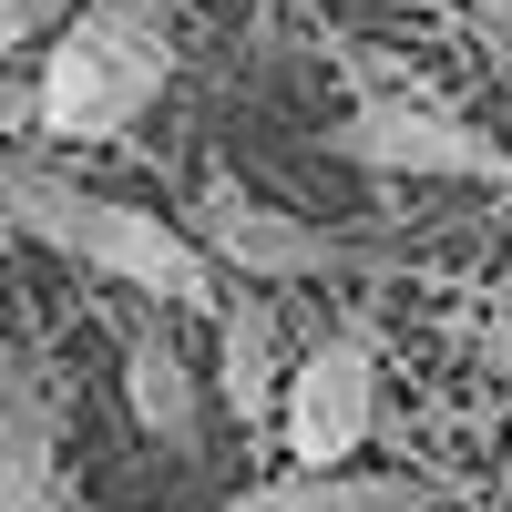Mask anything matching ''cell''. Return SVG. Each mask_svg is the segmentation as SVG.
Masks as SVG:
<instances>
[{"label":"cell","instance_id":"obj_1","mask_svg":"<svg viewBox=\"0 0 512 512\" xmlns=\"http://www.w3.org/2000/svg\"><path fill=\"white\" fill-rule=\"evenodd\" d=\"M175 82V41H164L154 0H82L52 31V52L31 72V134L52 144H113L164 103Z\"/></svg>","mask_w":512,"mask_h":512},{"label":"cell","instance_id":"obj_2","mask_svg":"<svg viewBox=\"0 0 512 512\" xmlns=\"http://www.w3.org/2000/svg\"><path fill=\"white\" fill-rule=\"evenodd\" d=\"M328 154L359 164V175H492L502 185V144L482 123H461L431 93H369L328 123Z\"/></svg>","mask_w":512,"mask_h":512},{"label":"cell","instance_id":"obj_3","mask_svg":"<svg viewBox=\"0 0 512 512\" xmlns=\"http://www.w3.org/2000/svg\"><path fill=\"white\" fill-rule=\"evenodd\" d=\"M72 267H93V277H113V287H134L144 308H226L216 256L195 246V226H185V216H164V205L93 195V226H82Z\"/></svg>","mask_w":512,"mask_h":512},{"label":"cell","instance_id":"obj_4","mask_svg":"<svg viewBox=\"0 0 512 512\" xmlns=\"http://www.w3.org/2000/svg\"><path fill=\"white\" fill-rule=\"evenodd\" d=\"M277 431H287V451L308 461V472H349V451L379 431V349L359 328H308Z\"/></svg>","mask_w":512,"mask_h":512},{"label":"cell","instance_id":"obj_5","mask_svg":"<svg viewBox=\"0 0 512 512\" xmlns=\"http://www.w3.org/2000/svg\"><path fill=\"white\" fill-rule=\"evenodd\" d=\"M185 226H195L205 256H216V277H246V287H297V277H328L338 267V236L328 226L287 216V205H267V195H246L236 175H205L195 205H185Z\"/></svg>","mask_w":512,"mask_h":512},{"label":"cell","instance_id":"obj_6","mask_svg":"<svg viewBox=\"0 0 512 512\" xmlns=\"http://www.w3.org/2000/svg\"><path fill=\"white\" fill-rule=\"evenodd\" d=\"M123 410H134V431H144L164 461H195V441H205V390H195V359L175 349V328H164V318H134V328H123Z\"/></svg>","mask_w":512,"mask_h":512},{"label":"cell","instance_id":"obj_7","mask_svg":"<svg viewBox=\"0 0 512 512\" xmlns=\"http://www.w3.org/2000/svg\"><path fill=\"white\" fill-rule=\"evenodd\" d=\"M287 379H297V359H287V318L267 308V287L226 297L216 308V390H226V410L256 431L267 410H287Z\"/></svg>","mask_w":512,"mask_h":512},{"label":"cell","instance_id":"obj_8","mask_svg":"<svg viewBox=\"0 0 512 512\" xmlns=\"http://www.w3.org/2000/svg\"><path fill=\"white\" fill-rule=\"evenodd\" d=\"M0 205H11V226H21L31 246H52V256H72V246H82V226H93V195H82L72 175H52L31 144L0 164Z\"/></svg>","mask_w":512,"mask_h":512},{"label":"cell","instance_id":"obj_9","mask_svg":"<svg viewBox=\"0 0 512 512\" xmlns=\"http://www.w3.org/2000/svg\"><path fill=\"white\" fill-rule=\"evenodd\" d=\"M226 512H420V482L400 472H297V482H256Z\"/></svg>","mask_w":512,"mask_h":512},{"label":"cell","instance_id":"obj_10","mask_svg":"<svg viewBox=\"0 0 512 512\" xmlns=\"http://www.w3.org/2000/svg\"><path fill=\"white\" fill-rule=\"evenodd\" d=\"M52 21H72L62 0H0V41H41Z\"/></svg>","mask_w":512,"mask_h":512},{"label":"cell","instance_id":"obj_11","mask_svg":"<svg viewBox=\"0 0 512 512\" xmlns=\"http://www.w3.org/2000/svg\"><path fill=\"white\" fill-rule=\"evenodd\" d=\"M0 512H62V492H52V502H0Z\"/></svg>","mask_w":512,"mask_h":512},{"label":"cell","instance_id":"obj_12","mask_svg":"<svg viewBox=\"0 0 512 512\" xmlns=\"http://www.w3.org/2000/svg\"><path fill=\"white\" fill-rule=\"evenodd\" d=\"M502 41H512V0H502Z\"/></svg>","mask_w":512,"mask_h":512},{"label":"cell","instance_id":"obj_13","mask_svg":"<svg viewBox=\"0 0 512 512\" xmlns=\"http://www.w3.org/2000/svg\"><path fill=\"white\" fill-rule=\"evenodd\" d=\"M492 11H502V0H492Z\"/></svg>","mask_w":512,"mask_h":512}]
</instances>
